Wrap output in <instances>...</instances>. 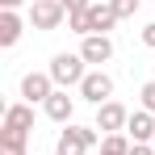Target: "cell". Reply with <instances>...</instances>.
Here are the masks:
<instances>
[{
    "label": "cell",
    "mask_w": 155,
    "mask_h": 155,
    "mask_svg": "<svg viewBox=\"0 0 155 155\" xmlns=\"http://www.w3.org/2000/svg\"><path fill=\"white\" fill-rule=\"evenodd\" d=\"M51 80H54V88H80L84 84V76H88V63H84V54H71V51H59L51 59Z\"/></svg>",
    "instance_id": "obj_1"
},
{
    "label": "cell",
    "mask_w": 155,
    "mask_h": 155,
    "mask_svg": "<svg viewBox=\"0 0 155 155\" xmlns=\"http://www.w3.org/2000/svg\"><path fill=\"white\" fill-rule=\"evenodd\" d=\"M101 143V130L97 126H63V134H59V143H54V155H88L92 147Z\"/></svg>",
    "instance_id": "obj_2"
},
{
    "label": "cell",
    "mask_w": 155,
    "mask_h": 155,
    "mask_svg": "<svg viewBox=\"0 0 155 155\" xmlns=\"http://www.w3.org/2000/svg\"><path fill=\"white\" fill-rule=\"evenodd\" d=\"M67 21V8H63V0H29V25L42 29V34H51Z\"/></svg>",
    "instance_id": "obj_3"
},
{
    "label": "cell",
    "mask_w": 155,
    "mask_h": 155,
    "mask_svg": "<svg viewBox=\"0 0 155 155\" xmlns=\"http://www.w3.org/2000/svg\"><path fill=\"white\" fill-rule=\"evenodd\" d=\"M76 92H80V97H84L88 105H97V109H101L105 101H113V76H109L105 67H92V71L84 76V84H80Z\"/></svg>",
    "instance_id": "obj_4"
},
{
    "label": "cell",
    "mask_w": 155,
    "mask_h": 155,
    "mask_svg": "<svg viewBox=\"0 0 155 155\" xmlns=\"http://www.w3.org/2000/svg\"><path fill=\"white\" fill-rule=\"evenodd\" d=\"M51 97H54L51 71H25V76H21V101L25 105H46Z\"/></svg>",
    "instance_id": "obj_5"
},
{
    "label": "cell",
    "mask_w": 155,
    "mask_h": 155,
    "mask_svg": "<svg viewBox=\"0 0 155 155\" xmlns=\"http://www.w3.org/2000/svg\"><path fill=\"white\" fill-rule=\"evenodd\" d=\"M126 122H130V109L122 101H105L97 109V122L92 126L101 130V134H126Z\"/></svg>",
    "instance_id": "obj_6"
},
{
    "label": "cell",
    "mask_w": 155,
    "mask_h": 155,
    "mask_svg": "<svg viewBox=\"0 0 155 155\" xmlns=\"http://www.w3.org/2000/svg\"><path fill=\"white\" fill-rule=\"evenodd\" d=\"M80 54H84L88 67H105L113 59V38L109 34H88V38H80Z\"/></svg>",
    "instance_id": "obj_7"
},
{
    "label": "cell",
    "mask_w": 155,
    "mask_h": 155,
    "mask_svg": "<svg viewBox=\"0 0 155 155\" xmlns=\"http://www.w3.org/2000/svg\"><path fill=\"white\" fill-rule=\"evenodd\" d=\"M117 21H122V17L113 13V4H109V0H92V8L84 13V25H88V34H109ZM88 34H84V38H88Z\"/></svg>",
    "instance_id": "obj_8"
},
{
    "label": "cell",
    "mask_w": 155,
    "mask_h": 155,
    "mask_svg": "<svg viewBox=\"0 0 155 155\" xmlns=\"http://www.w3.org/2000/svg\"><path fill=\"white\" fill-rule=\"evenodd\" d=\"M0 130H8V134H29V130H34V105H25V101L8 105V109H4Z\"/></svg>",
    "instance_id": "obj_9"
},
{
    "label": "cell",
    "mask_w": 155,
    "mask_h": 155,
    "mask_svg": "<svg viewBox=\"0 0 155 155\" xmlns=\"http://www.w3.org/2000/svg\"><path fill=\"white\" fill-rule=\"evenodd\" d=\"M42 113L59 122V126H71V113H76V97H67V88H54V97L42 105Z\"/></svg>",
    "instance_id": "obj_10"
},
{
    "label": "cell",
    "mask_w": 155,
    "mask_h": 155,
    "mask_svg": "<svg viewBox=\"0 0 155 155\" xmlns=\"http://www.w3.org/2000/svg\"><path fill=\"white\" fill-rule=\"evenodd\" d=\"M126 134H130V143H155V113L151 109H134L126 122Z\"/></svg>",
    "instance_id": "obj_11"
},
{
    "label": "cell",
    "mask_w": 155,
    "mask_h": 155,
    "mask_svg": "<svg viewBox=\"0 0 155 155\" xmlns=\"http://www.w3.org/2000/svg\"><path fill=\"white\" fill-rule=\"evenodd\" d=\"M21 34H25V17L21 13H8V8H0V46L8 51V46H17L21 42Z\"/></svg>",
    "instance_id": "obj_12"
},
{
    "label": "cell",
    "mask_w": 155,
    "mask_h": 155,
    "mask_svg": "<svg viewBox=\"0 0 155 155\" xmlns=\"http://www.w3.org/2000/svg\"><path fill=\"white\" fill-rule=\"evenodd\" d=\"M25 138L29 134H8V130H0V155H25Z\"/></svg>",
    "instance_id": "obj_13"
},
{
    "label": "cell",
    "mask_w": 155,
    "mask_h": 155,
    "mask_svg": "<svg viewBox=\"0 0 155 155\" xmlns=\"http://www.w3.org/2000/svg\"><path fill=\"white\" fill-rule=\"evenodd\" d=\"M109 4H113V13H117V17H122V21H126V17H134V13H138V0H109Z\"/></svg>",
    "instance_id": "obj_14"
},
{
    "label": "cell",
    "mask_w": 155,
    "mask_h": 155,
    "mask_svg": "<svg viewBox=\"0 0 155 155\" xmlns=\"http://www.w3.org/2000/svg\"><path fill=\"white\" fill-rule=\"evenodd\" d=\"M138 101H143V109H151V113H155V80H147V84L138 88Z\"/></svg>",
    "instance_id": "obj_15"
},
{
    "label": "cell",
    "mask_w": 155,
    "mask_h": 155,
    "mask_svg": "<svg viewBox=\"0 0 155 155\" xmlns=\"http://www.w3.org/2000/svg\"><path fill=\"white\" fill-rule=\"evenodd\" d=\"M63 8H67V17H71V13H88L92 0H63Z\"/></svg>",
    "instance_id": "obj_16"
},
{
    "label": "cell",
    "mask_w": 155,
    "mask_h": 155,
    "mask_svg": "<svg viewBox=\"0 0 155 155\" xmlns=\"http://www.w3.org/2000/svg\"><path fill=\"white\" fill-rule=\"evenodd\" d=\"M130 155H155V143H134Z\"/></svg>",
    "instance_id": "obj_17"
},
{
    "label": "cell",
    "mask_w": 155,
    "mask_h": 155,
    "mask_svg": "<svg viewBox=\"0 0 155 155\" xmlns=\"http://www.w3.org/2000/svg\"><path fill=\"white\" fill-rule=\"evenodd\" d=\"M143 42H147V46L155 51V21H151V25H143Z\"/></svg>",
    "instance_id": "obj_18"
},
{
    "label": "cell",
    "mask_w": 155,
    "mask_h": 155,
    "mask_svg": "<svg viewBox=\"0 0 155 155\" xmlns=\"http://www.w3.org/2000/svg\"><path fill=\"white\" fill-rule=\"evenodd\" d=\"M21 4H25V0H0V8H8V13H17Z\"/></svg>",
    "instance_id": "obj_19"
}]
</instances>
